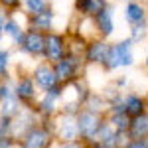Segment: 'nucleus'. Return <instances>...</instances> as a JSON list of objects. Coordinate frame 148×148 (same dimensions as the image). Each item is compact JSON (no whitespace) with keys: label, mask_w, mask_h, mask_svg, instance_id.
I'll use <instances>...</instances> for the list:
<instances>
[{"label":"nucleus","mask_w":148,"mask_h":148,"mask_svg":"<svg viewBox=\"0 0 148 148\" xmlns=\"http://www.w3.org/2000/svg\"><path fill=\"white\" fill-rule=\"evenodd\" d=\"M22 6L30 16V14H38V12L46 10L49 4H47V0H22Z\"/></svg>","instance_id":"nucleus-24"},{"label":"nucleus","mask_w":148,"mask_h":148,"mask_svg":"<svg viewBox=\"0 0 148 148\" xmlns=\"http://www.w3.org/2000/svg\"><path fill=\"white\" fill-rule=\"evenodd\" d=\"M109 40H103V38H93L87 42L85 51H83V61L85 65H99L103 67L105 59H107V51H109Z\"/></svg>","instance_id":"nucleus-11"},{"label":"nucleus","mask_w":148,"mask_h":148,"mask_svg":"<svg viewBox=\"0 0 148 148\" xmlns=\"http://www.w3.org/2000/svg\"><path fill=\"white\" fill-rule=\"evenodd\" d=\"M22 6V0H0V8L6 12H14Z\"/></svg>","instance_id":"nucleus-25"},{"label":"nucleus","mask_w":148,"mask_h":148,"mask_svg":"<svg viewBox=\"0 0 148 148\" xmlns=\"http://www.w3.org/2000/svg\"><path fill=\"white\" fill-rule=\"evenodd\" d=\"M126 134L130 140H148V113L140 114L136 119H130Z\"/></svg>","instance_id":"nucleus-19"},{"label":"nucleus","mask_w":148,"mask_h":148,"mask_svg":"<svg viewBox=\"0 0 148 148\" xmlns=\"http://www.w3.org/2000/svg\"><path fill=\"white\" fill-rule=\"evenodd\" d=\"M148 38V22H140V24H132L128 28V40L132 44H142Z\"/></svg>","instance_id":"nucleus-22"},{"label":"nucleus","mask_w":148,"mask_h":148,"mask_svg":"<svg viewBox=\"0 0 148 148\" xmlns=\"http://www.w3.org/2000/svg\"><path fill=\"white\" fill-rule=\"evenodd\" d=\"M30 77H32V81H34V85L38 87L40 93H47V91H51L53 87L59 85L56 69H53L51 63H47L46 59L38 61L34 67L30 69Z\"/></svg>","instance_id":"nucleus-7"},{"label":"nucleus","mask_w":148,"mask_h":148,"mask_svg":"<svg viewBox=\"0 0 148 148\" xmlns=\"http://www.w3.org/2000/svg\"><path fill=\"white\" fill-rule=\"evenodd\" d=\"M6 20H8V12L0 8V44L4 40V28H6Z\"/></svg>","instance_id":"nucleus-28"},{"label":"nucleus","mask_w":148,"mask_h":148,"mask_svg":"<svg viewBox=\"0 0 148 148\" xmlns=\"http://www.w3.org/2000/svg\"><path fill=\"white\" fill-rule=\"evenodd\" d=\"M123 113L128 119H136L140 114L146 113V101L144 95H138L134 91H128L123 95Z\"/></svg>","instance_id":"nucleus-15"},{"label":"nucleus","mask_w":148,"mask_h":148,"mask_svg":"<svg viewBox=\"0 0 148 148\" xmlns=\"http://www.w3.org/2000/svg\"><path fill=\"white\" fill-rule=\"evenodd\" d=\"M0 101H2V87H0Z\"/></svg>","instance_id":"nucleus-33"},{"label":"nucleus","mask_w":148,"mask_h":148,"mask_svg":"<svg viewBox=\"0 0 148 148\" xmlns=\"http://www.w3.org/2000/svg\"><path fill=\"white\" fill-rule=\"evenodd\" d=\"M107 123L113 126L114 130L126 132L128 130V125H130V119L123 111H111V113H107Z\"/></svg>","instance_id":"nucleus-21"},{"label":"nucleus","mask_w":148,"mask_h":148,"mask_svg":"<svg viewBox=\"0 0 148 148\" xmlns=\"http://www.w3.org/2000/svg\"><path fill=\"white\" fill-rule=\"evenodd\" d=\"M14 93L18 97V101L22 103L24 107H34L40 91L34 85V81L30 77V73H20V75H14Z\"/></svg>","instance_id":"nucleus-9"},{"label":"nucleus","mask_w":148,"mask_h":148,"mask_svg":"<svg viewBox=\"0 0 148 148\" xmlns=\"http://www.w3.org/2000/svg\"><path fill=\"white\" fill-rule=\"evenodd\" d=\"M144 101H146V113H148V93L144 95Z\"/></svg>","instance_id":"nucleus-31"},{"label":"nucleus","mask_w":148,"mask_h":148,"mask_svg":"<svg viewBox=\"0 0 148 148\" xmlns=\"http://www.w3.org/2000/svg\"><path fill=\"white\" fill-rule=\"evenodd\" d=\"M61 95H63V85H57L47 93H40V97L34 105V111L38 113V116L53 119L61 109Z\"/></svg>","instance_id":"nucleus-6"},{"label":"nucleus","mask_w":148,"mask_h":148,"mask_svg":"<svg viewBox=\"0 0 148 148\" xmlns=\"http://www.w3.org/2000/svg\"><path fill=\"white\" fill-rule=\"evenodd\" d=\"M144 67L148 69V56H146V59H144Z\"/></svg>","instance_id":"nucleus-32"},{"label":"nucleus","mask_w":148,"mask_h":148,"mask_svg":"<svg viewBox=\"0 0 148 148\" xmlns=\"http://www.w3.org/2000/svg\"><path fill=\"white\" fill-rule=\"evenodd\" d=\"M126 148H148V140H130Z\"/></svg>","instance_id":"nucleus-30"},{"label":"nucleus","mask_w":148,"mask_h":148,"mask_svg":"<svg viewBox=\"0 0 148 148\" xmlns=\"http://www.w3.org/2000/svg\"><path fill=\"white\" fill-rule=\"evenodd\" d=\"M38 123H40V116H38V113L34 111V107H24L22 111L10 121V136L20 142V138H22L32 126L38 125Z\"/></svg>","instance_id":"nucleus-10"},{"label":"nucleus","mask_w":148,"mask_h":148,"mask_svg":"<svg viewBox=\"0 0 148 148\" xmlns=\"http://www.w3.org/2000/svg\"><path fill=\"white\" fill-rule=\"evenodd\" d=\"M91 24L95 26V32L99 34V38L109 40L114 34V6L109 4L105 10H101L95 18H91Z\"/></svg>","instance_id":"nucleus-13"},{"label":"nucleus","mask_w":148,"mask_h":148,"mask_svg":"<svg viewBox=\"0 0 148 148\" xmlns=\"http://www.w3.org/2000/svg\"><path fill=\"white\" fill-rule=\"evenodd\" d=\"M20 49L28 57H42L44 59V49H46V34L44 32H38V30H30L26 28V34H24V40L20 44Z\"/></svg>","instance_id":"nucleus-12"},{"label":"nucleus","mask_w":148,"mask_h":148,"mask_svg":"<svg viewBox=\"0 0 148 148\" xmlns=\"http://www.w3.org/2000/svg\"><path fill=\"white\" fill-rule=\"evenodd\" d=\"M53 146H56L53 119H40V123L32 126L20 138V148H53Z\"/></svg>","instance_id":"nucleus-2"},{"label":"nucleus","mask_w":148,"mask_h":148,"mask_svg":"<svg viewBox=\"0 0 148 148\" xmlns=\"http://www.w3.org/2000/svg\"><path fill=\"white\" fill-rule=\"evenodd\" d=\"M107 6H109V0H73V10L77 12V16L87 20L95 18Z\"/></svg>","instance_id":"nucleus-16"},{"label":"nucleus","mask_w":148,"mask_h":148,"mask_svg":"<svg viewBox=\"0 0 148 148\" xmlns=\"http://www.w3.org/2000/svg\"><path fill=\"white\" fill-rule=\"evenodd\" d=\"M0 148H20V142L14 138H0Z\"/></svg>","instance_id":"nucleus-29"},{"label":"nucleus","mask_w":148,"mask_h":148,"mask_svg":"<svg viewBox=\"0 0 148 148\" xmlns=\"http://www.w3.org/2000/svg\"><path fill=\"white\" fill-rule=\"evenodd\" d=\"M56 148H87L83 140H73V142H56Z\"/></svg>","instance_id":"nucleus-27"},{"label":"nucleus","mask_w":148,"mask_h":148,"mask_svg":"<svg viewBox=\"0 0 148 148\" xmlns=\"http://www.w3.org/2000/svg\"><path fill=\"white\" fill-rule=\"evenodd\" d=\"M24 34H26V28L16 20V16H8V20H6V28H4V36L10 38L12 44L20 46L22 40H24Z\"/></svg>","instance_id":"nucleus-20"},{"label":"nucleus","mask_w":148,"mask_h":148,"mask_svg":"<svg viewBox=\"0 0 148 148\" xmlns=\"http://www.w3.org/2000/svg\"><path fill=\"white\" fill-rule=\"evenodd\" d=\"M53 24H56V12L47 6L46 10L38 12V14H30L28 16V28L30 30H38V32H53Z\"/></svg>","instance_id":"nucleus-14"},{"label":"nucleus","mask_w":148,"mask_h":148,"mask_svg":"<svg viewBox=\"0 0 148 148\" xmlns=\"http://www.w3.org/2000/svg\"><path fill=\"white\" fill-rule=\"evenodd\" d=\"M56 75L59 85H69L73 81H79L83 79V69H85V61L81 56H75V53H67L61 61H57L56 65Z\"/></svg>","instance_id":"nucleus-4"},{"label":"nucleus","mask_w":148,"mask_h":148,"mask_svg":"<svg viewBox=\"0 0 148 148\" xmlns=\"http://www.w3.org/2000/svg\"><path fill=\"white\" fill-rule=\"evenodd\" d=\"M53 136H56V142L81 140L79 126H77V114H69L59 111L53 116Z\"/></svg>","instance_id":"nucleus-5"},{"label":"nucleus","mask_w":148,"mask_h":148,"mask_svg":"<svg viewBox=\"0 0 148 148\" xmlns=\"http://www.w3.org/2000/svg\"><path fill=\"white\" fill-rule=\"evenodd\" d=\"M10 67H12V53H10V49L0 47V79L10 77Z\"/></svg>","instance_id":"nucleus-23"},{"label":"nucleus","mask_w":148,"mask_h":148,"mask_svg":"<svg viewBox=\"0 0 148 148\" xmlns=\"http://www.w3.org/2000/svg\"><path fill=\"white\" fill-rule=\"evenodd\" d=\"M67 56V36L59 32H47L46 34V49H44V59L47 63L56 65Z\"/></svg>","instance_id":"nucleus-8"},{"label":"nucleus","mask_w":148,"mask_h":148,"mask_svg":"<svg viewBox=\"0 0 148 148\" xmlns=\"http://www.w3.org/2000/svg\"><path fill=\"white\" fill-rule=\"evenodd\" d=\"M105 121H107V114L95 113V111H89V109H81L79 113H77L79 136H81V140H83L87 146L97 140L103 125H105Z\"/></svg>","instance_id":"nucleus-3"},{"label":"nucleus","mask_w":148,"mask_h":148,"mask_svg":"<svg viewBox=\"0 0 148 148\" xmlns=\"http://www.w3.org/2000/svg\"><path fill=\"white\" fill-rule=\"evenodd\" d=\"M123 16H125V22L128 26H132V24H140V22H146V6L144 4H140L136 0H128L125 4V8H123Z\"/></svg>","instance_id":"nucleus-17"},{"label":"nucleus","mask_w":148,"mask_h":148,"mask_svg":"<svg viewBox=\"0 0 148 148\" xmlns=\"http://www.w3.org/2000/svg\"><path fill=\"white\" fill-rule=\"evenodd\" d=\"M134 44L126 38V40H119L109 46L107 51V59L103 63V69L107 73L116 71V69H125V67H132L134 65Z\"/></svg>","instance_id":"nucleus-1"},{"label":"nucleus","mask_w":148,"mask_h":148,"mask_svg":"<svg viewBox=\"0 0 148 148\" xmlns=\"http://www.w3.org/2000/svg\"><path fill=\"white\" fill-rule=\"evenodd\" d=\"M91 146H95V148H119V130H114L113 126L105 121L99 136H97V140L93 142Z\"/></svg>","instance_id":"nucleus-18"},{"label":"nucleus","mask_w":148,"mask_h":148,"mask_svg":"<svg viewBox=\"0 0 148 148\" xmlns=\"http://www.w3.org/2000/svg\"><path fill=\"white\" fill-rule=\"evenodd\" d=\"M0 138H12L10 136V119L0 116Z\"/></svg>","instance_id":"nucleus-26"}]
</instances>
